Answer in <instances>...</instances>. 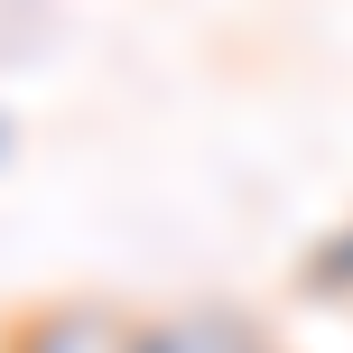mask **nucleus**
Here are the masks:
<instances>
[{
    "mask_svg": "<svg viewBox=\"0 0 353 353\" xmlns=\"http://www.w3.org/2000/svg\"><path fill=\"white\" fill-rule=\"evenodd\" d=\"M0 353H149V316L121 298H37L10 316Z\"/></svg>",
    "mask_w": 353,
    "mask_h": 353,
    "instance_id": "1",
    "label": "nucleus"
},
{
    "mask_svg": "<svg viewBox=\"0 0 353 353\" xmlns=\"http://www.w3.org/2000/svg\"><path fill=\"white\" fill-rule=\"evenodd\" d=\"M149 353H270V335L242 307H176V316H149Z\"/></svg>",
    "mask_w": 353,
    "mask_h": 353,
    "instance_id": "2",
    "label": "nucleus"
},
{
    "mask_svg": "<svg viewBox=\"0 0 353 353\" xmlns=\"http://www.w3.org/2000/svg\"><path fill=\"white\" fill-rule=\"evenodd\" d=\"M298 279H307V298H353V223H344V232H325V242L307 251Z\"/></svg>",
    "mask_w": 353,
    "mask_h": 353,
    "instance_id": "3",
    "label": "nucleus"
},
{
    "mask_svg": "<svg viewBox=\"0 0 353 353\" xmlns=\"http://www.w3.org/2000/svg\"><path fill=\"white\" fill-rule=\"evenodd\" d=\"M0 159H10V121H0Z\"/></svg>",
    "mask_w": 353,
    "mask_h": 353,
    "instance_id": "4",
    "label": "nucleus"
},
{
    "mask_svg": "<svg viewBox=\"0 0 353 353\" xmlns=\"http://www.w3.org/2000/svg\"><path fill=\"white\" fill-rule=\"evenodd\" d=\"M270 353H279V344H270Z\"/></svg>",
    "mask_w": 353,
    "mask_h": 353,
    "instance_id": "5",
    "label": "nucleus"
}]
</instances>
